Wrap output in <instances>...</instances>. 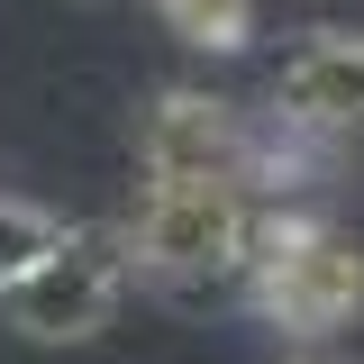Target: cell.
I'll return each mask as SVG.
<instances>
[{"mask_svg": "<svg viewBox=\"0 0 364 364\" xmlns=\"http://www.w3.org/2000/svg\"><path fill=\"white\" fill-rule=\"evenodd\" d=\"M136 155H146V182H164V191H246L255 182V128L228 109L219 91H164L155 109H146V128H136Z\"/></svg>", "mask_w": 364, "mask_h": 364, "instance_id": "4", "label": "cell"}, {"mask_svg": "<svg viewBox=\"0 0 364 364\" xmlns=\"http://www.w3.org/2000/svg\"><path fill=\"white\" fill-rule=\"evenodd\" d=\"M291 364H346V355H328V346H301V355H291Z\"/></svg>", "mask_w": 364, "mask_h": 364, "instance_id": "8", "label": "cell"}, {"mask_svg": "<svg viewBox=\"0 0 364 364\" xmlns=\"http://www.w3.org/2000/svg\"><path fill=\"white\" fill-rule=\"evenodd\" d=\"M55 237H64V219H55V210L18 200V191H0V291H9L28 264H46V255H55Z\"/></svg>", "mask_w": 364, "mask_h": 364, "instance_id": "7", "label": "cell"}, {"mask_svg": "<svg viewBox=\"0 0 364 364\" xmlns=\"http://www.w3.org/2000/svg\"><path fill=\"white\" fill-rule=\"evenodd\" d=\"M246 237H255V191H164L146 182L136 219L119 228L128 273L164 282L173 301H200L246 273Z\"/></svg>", "mask_w": 364, "mask_h": 364, "instance_id": "2", "label": "cell"}, {"mask_svg": "<svg viewBox=\"0 0 364 364\" xmlns=\"http://www.w3.org/2000/svg\"><path fill=\"white\" fill-rule=\"evenodd\" d=\"M237 282L264 310V328H282L291 346H328L364 310V246L328 219H291L282 210V219H255Z\"/></svg>", "mask_w": 364, "mask_h": 364, "instance_id": "1", "label": "cell"}, {"mask_svg": "<svg viewBox=\"0 0 364 364\" xmlns=\"http://www.w3.org/2000/svg\"><path fill=\"white\" fill-rule=\"evenodd\" d=\"M282 128H364V37L355 28H318L282 55L273 73Z\"/></svg>", "mask_w": 364, "mask_h": 364, "instance_id": "5", "label": "cell"}, {"mask_svg": "<svg viewBox=\"0 0 364 364\" xmlns=\"http://www.w3.org/2000/svg\"><path fill=\"white\" fill-rule=\"evenodd\" d=\"M155 18L191 55H246L255 46V0H155Z\"/></svg>", "mask_w": 364, "mask_h": 364, "instance_id": "6", "label": "cell"}, {"mask_svg": "<svg viewBox=\"0 0 364 364\" xmlns=\"http://www.w3.org/2000/svg\"><path fill=\"white\" fill-rule=\"evenodd\" d=\"M119 291H128V246H119V228H64L55 255L28 264L0 291V328H18L28 346H82V337L109 328Z\"/></svg>", "mask_w": 364, "mask_h": 364, "instance_id": "3", "label": "cell"}]
</instances>
